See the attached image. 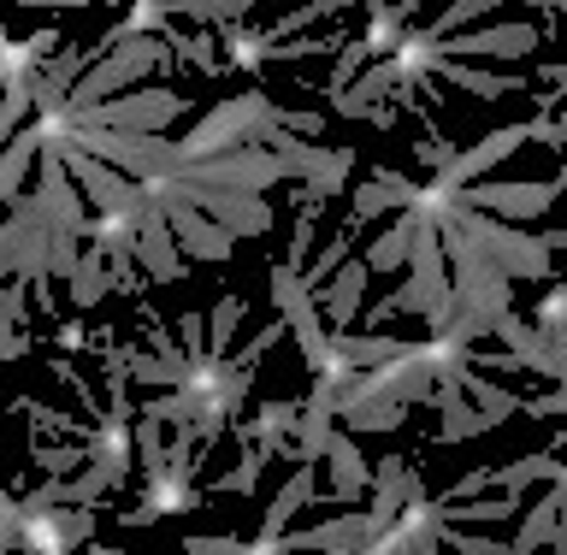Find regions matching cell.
Returning <instances> with one entry per match:
<instances>
[{"label":"cell","instance_id":"obj_33","mask_svg":"<svg viewBox=\"0 0 567 555\" xmlns=\"http://www.w3.org/2000/svg\"><path fill=\"white\" fill-rule=\"evenodd\" d=\"M89 455H95V450H89V443L78 438V443H65V450H48V443L42 438H35L30 443V461H35V473H53V479H65V473H78L83 467V461Z\"/></svg>","mask_w":567,"mask_h":555},{"label":"cell","instance_id":"obj_19","mask_svg":"<svg viewBox=\"0 0 567 555\" xmlns=\"http://www.w3.org/2000/svg\"><path fill=\"white\" fill-rule=\"evenodd\" d=\"M42 148H48V124L42 119L24 124L18 136H7V160H0V202L7 207L30 189V172L42 166Z\"/></svg>","mask_w":567,"mask_h":555},{"label":"cell","instance_id":"obj_3","mask_svg":"<svg viewBox=\"0 0 567 555\" xmlns=\"http://www.w3.org/2000/svg\"><path fill=\"white\" fill-rule=\"evenodd\" d=\"M166 60V48L154 42V35H124V42L106 53L101 65H89L83 78H78V89L60 101V113L65 119H78V113H89V106H101V101H113L118 89H131V83H142L148 71Z\"/></svg>","mask_w":567,"mask_h":555},{"label":"cell","instance_id":"obj_32","mask_svg":"<svg viewBox=\"0 0 567 555\" xmlns=\"http://www.w3.org/2000/svg\"><path fill=\"white\" fill-rule=\"evenodd\" d=\"M491 7H503V0H450V7H443L437 18H432V30H420L425 35V48H437L443 35H455V30H467L478 12H491Z\"/></svg>","mask_w":567,"mask_h":555},{"label":"cell","instance_id":"obj_17","mask_svg":"<svg viewBox=\"0 0 567 555\" xmlns=\"http://www.w3.org/2000/svg\"><path fill=\"white\" fill-rule=\"evenodd\" d=\"M420 491V473H414V461H402V455H384L379 467H372V503H367V514H372V526H390L402 514V503ZM379 544V538H372Z\"/></svg>","mask_w":567,"mask_h":555},{"label":"cell","instance_id":"obj_38","mask_svg":"<svg viewBox=\"0 0 567 555\" xmlns=\"http://www.w3.org/2000/svg\"><path fill=\"white\" fill-rule=\"evenodd\" d=\"M372 65V48L367 42H349L343 53H337V71H331V83H326V95H343V89L361 78V71Z\"/></svg>","mask_w":567,"mask_h":555},{"label":"cell","instance_id":"obj_6","mask_svg":"<svg viewBox=\"0 0 567 555\" xmlns=\"http://www.w3.org/2000/svg\"><path fill=\"white\" fill-rule=\"evenodd\" d=\"M195 184H213V189H230V195H266L272 184L290 177V166L278 160V148H266V142H248V148H225L213 160H195L184 172Z\"/></svg>","mask_w":567,"mask_h":555},{"label":"cell","instance_id":"obj_7","mask_svg":"<svg viewBox=\"0 0 567 555\" xmlns=\"http://www.w3.org/2000/svg\"><path fill=\"white\" fill-rule=\"evenodd\" d=\"M189 113V95H177V89H136V95H113V101H101V106H89V113L78 119H65V131L71 124H106V131H148L159 136L172 119H184Z\"/></svg>","mask_w":567,"mask_h":555},{"label":"cell","instance_id":"obj_16","mask_svg":"<svg viewBox=\"0 0 567 555\" xmlns=\"http://www.w3.org/2000/svg\"><path fill=\"white\" fill-rule=\"evenodd\" d=\"M326 473H331V496H337L343 508H354V503H367V496H372V467H367L361 443H354L349 432H331V443H326Z\"/></svg>","mask_w":567,"mask_h":555},{"label":"cell","instance_id":"obj_51","mask_svg":"<svg viewBox=\"0 0 567 555\" xmlns=\"http://www.w3.org/2000/svg\"><path fill=\"white\" fill-rule=\"evenodd\" d=\"M425 7V0H396V7H390V18H396V24H408V18H414Z\"/></svg>","mask_w":567,"mask_h":555},{"label":"cell","instance_id":"obj_54","mask_svg":"<svg viewBox=\"0 0 567 555\" xmlns=\"http://www.w3.org/2000/svg\"><path fill=\"white\" fill-rule=\"evenodd\" d=\"M561 184H567V160H561Z\"/></svg>","mask_w":567,"mask_h":555},{"label":"cell","instance_id":"obj_49","mask_svg":"<svg viewBox=\"0 0 567 555\" xmlns=\"http://www.w3.org/2000/svg\"><path fill=\"white\" fill-rule=\"evenodd\" d=\"M0 354H7V361H24V354H30V331H0Z\"/></svg>","mask_w":567,"mask_h":555},{"label":"cell","instance_id":"obj_46","mask_svg":"<svg viewBox=\"0 0 567 555\" xmlns=\"http://www.w3.org/2000/svg\"><path fill=\"white\" fill-rule=\"evenodd\" d=\"M53 343H60L65 354H78V349H95V337H89L78 319H65V326H53Z\"/></svg>","mask_w":567,"mask_h":555},{"label":"cell","instance_id":"obj_52","mask_svg":"<svg viewBox=\"0 0 567 555\" xmlns=\"http://www.w3.org/2000/svg\"><path fill=\"white\" fill-rule=\"evenodd\" d=\"M367 124H379V131H390V124H396V113H390V106L379 101V106H372V119H367Z\"/></svg>","mask_w":567,"mask_h":555},{"label":"cell","instance_id":"obj_36","mask_svg":"<svg viewBox=\"0 0 567 555\" xmlns=\"http://www.w3.org/2000/svg\"><path fill=\"white\" fill-rule=\"evenodd\" d=\"M337 48H349L343 35H290V48H272V42H266V48H260V65H266V60H313V53H337Z\"/></svg>","mask_w":567,"mask_h":555},{"label":"cell","instance_id":"obj_30","mask_svg":"<svg viewBox=\"0 0 567 555\" xmlns=\"http://www.w3.org/2000/svg\"><path fill=\"white\" fill-rule=\"evenodd\" d=\"M556 521H561V491H549L538 508L520 521V532H514V555H526V549H544L549 538H556Z\"/></svg>","mask_w":567,"mask_h":555},{"label":"cell","instance_id":"obj_43","mask_svg":"<svg viewBox=\"0 0 567 555\" xmlns=\"http://www.w3.org/2000/svg\"><path fill=\"white\" fill-rule=\"evenodd\" d=\"M414 160H420V166H432V172H443V166L455 160V142H443V136L432 131L425 142H414Z\"/></svg>","mask_w":567,"mask_h":555},{"label":"cell","instance_id":"obj_47","mask_svg":"<svg viewBox=\"0 0 567 555\" xmlns=\"http://www.w3.org/2000/svg\"><path fill=\"white\" fill-rule=\"evenodd\" d=\"M485 485H491V473H485V467H478V473H461L455 485L443 491V503H461V496H478V491H485Z\"/></svg>","mask_w":567,"mask_h":555},{"label":"cell","instance_id":"obj_50","mask_svg":"<svg viewBox=\"0 0 567 555\" xmlns=\"http://www.w3.org/2000/svg\"><path fill=\"white\" fill-rule=\"evenodd\" d=\"M18 7H60V12H83V7H95V0H18Z\"/></svg>","mask_w":567,"mask_h":555},{"label":"cell","instance_id":"obj_23","mask_svg":"<svg viewBox=\"0 0 567 555\" xmlns=\"http://www.w3.org/2000/svg\"><path fill=\"white\" fill-rule=\"evenodd\" d=\"M331 354H343L349 367H384L408 354V337H379V331H331Z\"/></svg>","mask_w":567,"mask_h":555},{"label":"cell","instance_id":"obj_15","mask_svg":"<svg viewBox=\"0 0 567 555\" xmlns=\"http://www.w3.org/2000/svg\"><path fill=\"white\" fill-rule=\"evenodd\" d=\"M136 260L154 284H184V255H177V230L159 207L142 213V237H136Z\"/></svg>","mask_w":567,"mask_h":555},{"label":"cell","instance_id":"obj_37","mask_svg":"<svg viewBox=\"0 0 567 555\" xmlns=\"http://www.w3.org/2000/svg\"><path fill=\"white\" fill-rule=\"evenodd\" d=\"M30 301H35L30 278H7V296H0V326H7V331H24V326H30Z\"/></svg>","mask_w":567,"mask_h":555},{"label":"cell","instance_id":"obj_9","mask_svg":"<svg viewBox=\"0 0 567 555\" xmlns=\"http://www.w3.org/2000/svg\"><path fill=\"white\" fill-rule=\"evenodd\" d=\"M561 189H567L561 177H549V184H467V189H455V195L467 207H478V213H496V219L526 225V219H544V213L556 207Z\"/></svg>","mask_w":567,"mask_h":555},{"label":"cell","instance_id":"obj_12","mask_svg":"<svg viewBox=\"0 0 567 555\" xmlns=\"http://www.w3.org/2000/svg\"><path fill=\"white\" fill-rule=\"evenodd\" d=\"M538 48V24H491V30H455L443 35L437 53H450V60H526V53Z\"/></svg>","mask_w":567,"mask_h":555},{"label":"cell","instance_id":"obj_41","mask_svg":"<svg viewBox=\"0 0 567 555\" xmlns=\"http://www.w3.org/2000/svg\"><path fill=\"white\" fill-rule=\"evenodd\" d=\"M313 225H319V202H313L308 189H301V219H296V230H290V266H296V273H301V260H308Z\"/></svg>","mask_w":567,"mask_h":555},{"label":"cell","instance_id":"obj_28","mask_svg":"<svg viewBox=\"0 0 567 555\" xmlns=\"http://www.w3.org/2000/svg\"><path fill=\"white\" fill-rule=\"evenodd\" d=\"M337 420H343L349 432H396V425L408 420V402H384V397H372V402L337 408Z\"/></svg>","mask_w":567,"mask_h":555},{"label":"cell","instance_id":"obj_44","mask_svg":"<svg viewBox=\"0 0 567 555\" xmlns=\"http://www.w3.org/2000/svg\"><path fill=\"white\" fill-rule=\"evenodd\" d=\"M526 414L532 420H561L567 414V384H556L549 397H526Z\"/></svg>","mask_w":567,"mask_h":555},{"label":"cell","instance_id":"obj_39","mask_svg":"<svg viewBox=\"0 0 567 555\" xmlns=\"http://www.w3.org/2000/svg\"><path fill=\"white\" fill-rule=\"evenodd\" d=\"M349 243H354V225H349V230H337V237H331L326 248H319V260L308 266V284H313V290H319L326 278H337V266L349 260Z\"/></svg>","mask_w":567,"mask_h":555},{"label":"cell","instance_id":"obj_40","mask_svg":"<svg viewBox=\"0 0 567 555\" xmlns=\"http://www.w3.org/2000/svg\"><path fill=\"white\" fill-rule=\"evenodd\" d=\"M166 48H177L189 65H202V71H225V65H230V60H219V53H213V35H207V30H195V35H172Z\"/></svg>","mask_w":567,"mask_h":555},{"label":"cell","instance_id":"obj_14","mask_svg":"<svg viewBox=\"0 0 567 555\" xmlns=\"http://www.w3.org/2000/svg\"><path fill=\"white\" fill-rule=\"evenodd\" d=\"M420 189H425V184H414V177H402V172H390V166H372L367 184H354L349 225L361 230V225H372V219H379V213H390V207H414Z\"/></svg>","mask_w":567,"mask_h":555},{"label":"cell","instance_id":"obj_18","mask_svg":"<svg viewBox=\"0 0 567 555\" xmlns=\"http://www.w3.org/2000/svg\"><path fill=\"white\" fill-rule=\"evenodd\" d=\"M313 473H319V461H296V467H290V479H284V491L272 496V508H266V521H260V538L255 544H248V549H278V532L284 526H290V514H301V508H308L313 503Z\"/></svg>","mask_w":567,"mask_h":555},{"label":"cell","instance_id":"obj_13","mask_svg":"<svg viewBox=\"0 0 567 555\" xmlns=\"http://www.w3.org/2000/svg\"><path fill=\"white\" fill-rule=\"evenodd\" d=\"M372 538H379L372 514H367V508H343L337 521H319V526H308V532H290V538L278 532V549H337V555H372Z\"/></svg>","mask_w":567,"mask_h":555},{"label":"cell","instance_id":"obj_31","mask_svg":"<svg viewBox=\"0 0 567 555\" xmlns=\"http://www.w3.org/2000/svg\"><path fill=\"white\" fill-rule=\"evenodd\" d=\"M12 408L35 420V438H48V432L53 438H83V443L95 438V425H78V414H65V408H42V402H30V397H18Z\"/></svg>","mask_w":567,"mask_h":555},{"label":"cell","instance_id":"obj_35","mask_svg":"<svg viewBox=\"0 0 567 555\" xmlns=\"http://www.w3.org/2000/svg\"><path fill=\"white\" fill-rule=\"evenodd\" d=\"M30 113H35V78L7 83V106H0V136H18Z\"/></svg>","mask_w":567,"mask_h":555},{"label":"cell","instance_id":"obj_24","mask_svg":"<svg viewBox=\"0 0 567 555\" xmlns=\"http://www.w3.org/2000/svg\"><path fill=\"white\" fill-rule=\"evenodd\" d=\"M53 48H65L53 30H35V35H24V42H0V71H7V83H24V78H35V65L42 60H53Z\"/></svg>","mask_w":567,"mask_h":555},{"label":"cell","instance_id":"obj_22","mask_svg":"<svg viewBox=\"0 0 567 555\" xmlns=\"http://www.w3.org/2000/svg\"><path fill=\"white\" fill-rule=\"evenodd\" d=\"M106 290H113V260H106L101 243H89L83 260H78V273H71V284H65V296H71V308H78V314H89V308H101Z\"/></svg>","mask_w":567,"mask_h":555},{"label":"cell","instance_id":"obj_2","mask_svg":"<svg viewBox=\"0 0 567 555\" xmlns=\"http://www.w3.org/2000/svg\"><path fill=\"white\" fill-rule=\"evenodd\" d=\"M278 131V106L260 95H230V101H219L207 119H195V131L189 136H177L184 142V160L195 166V160H213V154H225V148H248V142H266ZM184 166V172H189Z\"/></svg>","mask_w":567,"mask_h":555},{"label":"cell","instance_id":"obj_5","mask_svg":"<svg viewBox=\"0 0 567 555\" xmlns=\"http://www.w3.org/2000/svg\"><path fill=\"white\" fill-rule=\"evenodd\" d=\"M272 301H278V314L290 319V331H296L301 354H308V367L319 372L331 361V326H326V308H319L313 284L301 278L290 260H272Z\"/></svg>","mask_w":567,"mask_h":555},{"label":"cell","instance_id":"obj_42","mask_svg":"<svg viewBox=\"0 0 567 555\" xmlns=\"http://www.w3.org/2000/svg\"><path fill=\"white\" fill-rule=\"evenodd\" d=\"M177 331H184L189 361H202V354H207V314L202 308H184V314H177Z\"/></svg>","mask_w":567,"mask_h":555},{"label":"cell","instance_id":"obj_26","mask_svg":"<svg viewBox=\"0 0 567 555\" xmlns=\"http://www.w3.org/2000/svg\"><path fill=\"white\" fill-rule=\"evenodd\" d=\"M556 473H561V450H538V455L508 461V467H491V485H496V491H526V485L556 479Z\"/></svg>","mask_w":567,"mask_h":555},{"label":"cell","instance_id":"obj_21","mask_svg":"<svg viewBox=\"0 0 567 555\" xmlns=\"http://www.w3.org/2000/svg\"><path fill=\"white\" fill-rule=\"evenodd\" d=\"M437 414H443V425H437V438H432V443H467V438L496 432L491 414H478L473 397L461 390V379H443V384H437Z\"/></svg>","mask_w":567,"mask_h":555},{"label":"cell","instance_id":"obj_53","mask_svg":"<svg viewBox=\"0 0 567 555\" xmlns=\"http://www.w3.org/2000/svg\"><path fill=\"white\" fill-rule=\"evenodd\" d=\"M367 12H372V18H379V12H390V7H384V0H367Z\"/></svg>","mask_w":567,"mask_h":555},{"label":"cell","instance_id":"obj_25","mask_svg":"<svg viewBox=\"0 0 567 555\" xmlns=\"http://www.w3.org/2000/svg\"><path fill=\"white\" fill-rule=\"evenodd\" d=\"M414 219H420V213L402 207V219L390 225L384 237H372V248H367L372 273H396V266H408V255H414Z\"/></svg>","mask_w":567,"mask_h":555},{"label":"cell","instance_id":"obj_34","mask_svg":"<svg viewBox=\"0 0 567 555\" xmlns=\"http://www.w3.org/2000/svg\"><path fill=\"white\" fill-rule=\"evenodd\" d=\"M266 467H272V455H260L255 443H248V455H243L230 473H219V479H213V491H225V496H248V491L260 485V473H266Z\"/></svg>","mask_w":567,"mask_h":555},{"label":"cell","instance_id":"obj_48","mask_svg":"<svg viewBox=\"0 0 567 555\" xmlns=\"http://www.w3.org/2000/svg\"><path fill=\"white\" fill-rule=\"evenodd\" d=\"M184 549H195V555H225V549H243V544H237V538H195V532H189Z\"/></svg>","mask_w":567,"mask_h":555},{"label":"cell","instance_id":"obj_4","mask_svg":"<svg viewBox=\"0 0 567 555\" xmlns=\"http://www.w3.org/2000/svg\"><path fill=\"white\" fill-rule=\"evenodd\" d=\"M0 266L12 278H53V219L35 189L12 202V219L0 230Z\"/></svg>","mask_w":567,"mask_h":555},{"label":"cell","instance_id":"obj_29","mask_svg":"<svg viewBox=\"0 0 567 555\" xmlns=\"http://www.w3.org/2000/svg\"><path fill=\"white\" fill-rule=\"evenodd\" d=\"M237 331H243V296H237V290H225V296H219V308L207 314V354L230 361V343H237Z\"/></svg>","mask_w":567,"mask_h":555},{"label":"cell","instance_id":"obj_1","mask_svg":"<svg viewBox=\"0 0 567 555\" xmlns=\"http://www.w3.org/2000/svg\"><path fill=\"white\" fill-rule=\"evenodd\" d=\"M65 142H78V148L101 154L106 166L131 172V177H184V142H172L166 131L148 136V131H106V124H71V131H60Z\"/></svg>","mask_w":567,"mask_h":555},{"label":"cell","instance_id":"obj_8","mask_svg":"<svg viewBox=\"0 0 567 555\" xmlns=\"http://www.w3.org/2000/svg\"><path fill=\"white\" fill-rule=\"evenodd\" d=\"M266 148H278V160L290 166V177H301V189L313 195V202H331L337 189H349V172L361 166V154L354 148H319V142H290V131L266 136Z\"/></svg>","mask_w":567,"mask_h":555},{"label":"cell","instance_id":"obj_10","mask_svg":"<svg viewBox=\"0 0 567 555\" xmlns=\"http://www.w3.org/2000/svg\"><path fill=\"white\" fill-rule=\"evenodd\" d=\"M520 142H532V119H526V124H503V131H491L485 142H473V148H467V154H455L450 166H443L425 189H432V195H455V189H467V184H478V177H485V172L496 166V160H508L514 148H520Z\"/></svg>","mask_w":567,"mask_h":555},{"label":"cell","instance_id":"obj_27","mask_svg":"<svg viewBox=\"0 0 567 555\" xmlns=\"http://www.w3.org/2000/svg\"><path fill=\"white\" fill-rule=\"evenodd\" d=\"M461 390L473 397V408H478V414H491V425H503L508 414H520V408H526V397H514V390L491 384V379H478V367H467V372H461Z\"/></svg>","mask_w":567,"mask_h":555},{"label":"cell","instance_id":"obj_45","mask_svg":"<svg viewBox=\"0 0 567 555\" xmlns=\"http://www.w3.org/2000/svg\"><path fill=\"white\" fill-rule=\"evenodd\" d=\"M278 124L290 136H319V131H326V119H319V113H290V106H278Z\"/></svg>","mask_w":567,"mask_h":555},{"label":"cell","instance_id":"obj_20","mask_svg":"<svg viewBox=\"0 0 567 555\" xmlns=\"http://www.w3.org/2000/svg\"><path fill=\"white\" fill-rule=\"evenodd\" d=\"M367 284H372V266H367V260H343V266H337V284H319V290H313L319 308H326V326H331V331H349V326H354Z\"/></svg>","mask_w":567,"mask_h":555},{"label":"cell","instance_id":"obj_11","mask_svg":"<svg viewBox=\"0 0 567 555\" xmlns=\"http://www.w3.org/2000/svg\"><path fill=\"white\" fill-rule=\"evenodd\" d=\"M159 213L172 219V230H177V248H184L189 260H207V266H225L230 255H237V237L213 219V213H202V207H189V202H154Z\"/></svg>","mask_w":567,"mask_h":555}]
</instances>
